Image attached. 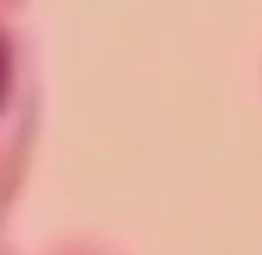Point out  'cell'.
<instances>
[{"mask_svg": "<svg viewBox=\"0 0 262 255\" xmlns=\"http://www.w3.org/2000/svg\"><path fill=\"white\" fill-rule=\"evenodd\" d=\"M11 82H14V46L7 39V32L0 29V107L11 92Z\"/></svg>", "mask_w": 262, "mask_h": 255, "instance_id": "obj_1", "label": "cell"}]
</instances>
